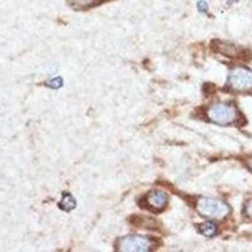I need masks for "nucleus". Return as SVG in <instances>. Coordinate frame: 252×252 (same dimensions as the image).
Instances as JSON below:
<instances>
[{"instance_id": "8", "label": "nucleus", "mask_w": 252, "mask_h": 252, "mask_svg": "<svg viewBox=\"0 0 252 252\" xmlns=\"http://www.w3.org/2000/svg\"><path fill=\"white\" fill-rule=\"evenodd\" d=\"M199 229H201L202 235H204L206 237H215L217 235V226L213 222H206V223L201 224Z\"/></svg>"}, {"instance_id": "10", "label": "nucleus", "mask_w": 252, "mask_h": 252, "mask_svg": "<svg viewBox=\"0 0 252 252\" xmlns=\"http://www.w3.org/2000/svg\"><path fill=\"white\" fill-rule=\"evenodd\" d=\"M46 86L51 87V89H60L61 86H63V80L61 77L52 78V80L47 81Z\"/></svg>"}, {"instance_id": "4", "label": "nucleus", "mask_w": 252, "mask_h": 252, "mask_svg": "<svg viewBox=\"0 0 252 252\" xmlns=\"http://www.w3.org/2000/svg\"><path fill=\"white\" fill-rule=\"evenodd\" d=\"M118 251L125 252H148L153 250V241L143 236H125L116 244Z\"/></svg>"}, {"instance_id": "9", "label": "nucleus", "mask_w": 252, "mask_h": 252, "mask_svg": "<svg viewBox=\"0 0 252 252\" xmlns=\"http://www.w3.org/2000/svg\"><path fill=\"white\" fill-rule=\"evenodd\" d=\"M60 207L62 209H64V211H67V212H69V211L76 208V201L73 199V197H72L71 194L66 193V194L63 195L62 201H61L60 203Z\"/></svg>"}, {"instance_id": "2", "label": "nucleus", "mask_w": 252, "mask_h": 252, "mask_svg": "<svg viewBox=\"0 0 252 252\" xmlns=\"http://www.w3.org/2000/svg\"><path fill=\"white\" fill-rule=\"evenodd\" d=\"M197 211L206 218L220 220L231 213V208L226 202L213 198H201L197 202Z\"/></svg>"}, {"instance_id": "5", "label": "nucleus", "mask_w": 252, "mask_h": 252, "mask_svg": "<svg viewBox=\"0 0 252 252\" xmlns=\"http://www.w3.org/2000/svg\"><path fill=\"white\" fill-rule=\"evenodd\" d=\"M144 203L148 209H152L154 212H160L168 203V195L161 190H153L146 195Z\"/></svg>"}, {"instance_id": "12", "label": "nucleus", "mask_w": 252, "mask_h": 252, "mask_svg": "<svg viewBox=\"0 0 252 252\" xmlns=\"http://www.w3.org/2000/svg\"><path fill=\"white\" fill-rule=\"evenodd\" d=\"M245 213H246L247 217L252 220V199H250V201L247 202L246 207H245Z\"/></svg>"}, {"instance_id": "11", "label": "nucleus", "mask_w": 252, "mask_h": 252, "mask_svg": "<svg viewBox=\"0 0 252 252\" xmlns=\"http://www.w3.org/2000/svg\"><path fill=\"white\" fill-rule=\"evenodd\" d=\"M198 10L201 13H208V4L204 0H201V1H198Z\"/></svg>"}, {"instance_id": "14", "label": "nucleus", "mask_w": 252, "mask_h": 252, "mask_svg": "<svg viewBox=\"0 0 252 252\" xmlns=\"http://www.w3.org/2000/svg\"><path fill=\"white\" fill-rule=\"evenodd\" d=\"M249 168L252 170V158L249 160Z\"/></svg>"}, {"instance_id": "3", "label": "nucleus", "mask_w": 252, "mask_h": 252, "mask_svg": "<svg viewBox=\"0 0 252 252\" xmlns=\"http://www.w3.org/2000/svg\"><path fill=\"white\" fill-rule=\"evenodd\" d=\"M227 83L233 91H252V71L245 67H235L229 71Z\"/></svg>"}, {"instance_id": "13", "label": "nucleus", "mask_w": 252, "mask_h": 252, "mask_svg": "<svg viewBox=\"0 0 252 252\" xmlns=\"http://www.w3.org/2000/svg\"><path fill=\"white\" fill-rule=\"evenodd\" d=\"M228 1V4H232V3H237V1H240V0H227Z\"/></svg>"}, {"instance_id": "6", "label": "nucleus", "mask_w": 252, "mask_h": 252, "mask_svg": "<svg viewBox=\"0 0 252 252\" xmlns=\"http://www.w3.org/2000/svg\"><path fill=\"white\" fill-rule=\"evenodd\" d=\"M220 46H217V51L220 52V53H223V55L229 56V57H233V56L237 55V47L233 46V44H228V43H223V42H218Z\"/></svg>"}, {"instance_id": "7", "label": "nucleus", "mask_w": 252, "mask_h": 252, "mask_svg": "<svg viewBox=\"0 0 252 252\" xmlns=\"http://www.w3.org/2000/svg\"><path fill=\"white\" fill-rule=\"evenodd\" d=\"M100 0H69V4L75 9H89L96 5Z\"/></svg>"}, {"instance_id": "1", "label": "nucleus", "mask_w": 252, "mask_h": 252, "mask_svg": "<svg viewBox=\"0 0 252 252\" xmlns=\"http://www.w3.org/2000/svg\"><path fill=\"white\" fill-rule=\"evenodd\" d=\"M207 116L212 123L218 125H232L240 119V112L233 103L218 102L208 107Z\"/></svg>"}]
</instances>
